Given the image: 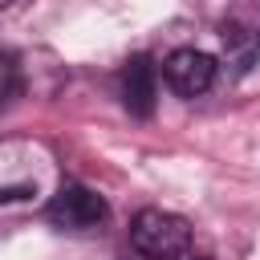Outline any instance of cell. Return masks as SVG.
<instances>
[{
  "label": "cell",
  "mask_w": 260,
  "mask_h": 260,
  "mask_svg": "<svg viewBox=\"0 0 260 260\" xmlns=\"http://www.w3.org/2000/svg\"><path fill=\"white\" fill-rule=\"evenodd\" d=\"M256 49H260V41H256Z\"/></svg>",
  "instance_id": "8"
},
{
  "label": "cell",
  "mask_w": 260,
  "mask_h": 260,
  "mask_svg": "<svg viewBox=\"0 0 260 260\" xmlns=\"http://www.w3.org/2000/svg\"><path fill=\"white\" fill-rule=\"evenodd\" d=\"M122 102L134 118H150L154 114V65L146 57H134L126 65V77H122Z\"/></svg>",
  "instance_id": "4"
},
{
  "label": "cell",
  "mask_w": 260,
  "mask_h": 260,
  "mask_svg": "<svg viewBox=\"0 0 260 260\" xmlns=\"http://www.w3.org/2000/svg\"><path fill=\"white\" fill-rule=\"evenodd\" d=\"M215 69H219L215 57L203 53V49H175V53L167 57V65H162L167 85H171L175 93H183V98L207 93V89L215 85Z\"/></svg>",
  "instance_id": "3"
},
{
  "label": "cell",
  "mask_w": 260,
  "mask_h": 260,
  "mask_svg": "<svg viewBox=\"0 0 260 260\" xmlns=\"http://www.w3.org/2000/svg\"><path fill=\"white\" fill-rule=\"evenodd\" d=\"M16 93V65H12V57H4L0 61V102H8Z\"/></svg>",
  "instance_id": "5"
},
{
  "label": "cell",
  "mask_w": 260,
  "mask_h": 260,
  "mask_svg": "<svg viewBox=\"0 0 260 260\" xmlns=\"http://www.w3.org/2000/svg\"><path fill=\"white\" fill-rule=\"evenodd\" d=\"M130 244L150 260H179L191 248V223L183 215H175V211L146 207L130 223Z\"/></svg>",
  "instance_id": "1"
},
{
  "label": "cell",
  "mask_w": 260,
  "mask_h": 260,
  "mask_svg": "<svg viewBox=\"0 0 260 260\" xmlns=\"http://www.w3.org/2000/svg\"><path fill=\"white\" fill-rule=\"evenodd\" d=\"M195 260H207V256H195Z\"/></svg>",
  "instance_id": "7"
},
{
  "label": "cell",
  "mask_w": 260,
  "mask_h": 260,
  "mask_svg": "<svg viewBox=\"0 0 260 260\" xmlns=\"http://www.w3.org/2000/svg\"><path fill=\"white\" fill-rule=\"evenodd\" d=\"M4 4H12V0H0V8H4Z\"/></svg>",
  "instance_id": "6"
},
{
  "label": "cell",
  "mask_w": 260,
  "mask_h": 260,
  "mask_svg": "<svg viewBox=\"0 0 260 260\" xmlns=\"http://www.w3.org/2000/svg\"><path fill=\"white\" fill-rule=\"evenodd\" d=\"M45 215H49V223H57V228H73V232H81V228H98L106 215H110V207H106V199L102 195H93L89 187H61L57 195H53V203L45 207Z\"/></svg>",
  "instance_id": "2"
}]
</instances>
